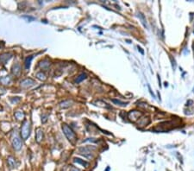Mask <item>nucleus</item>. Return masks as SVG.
Listing matches in <instances>:
<instances>
[{
	"label": "nucleus",
	"mask_w": 194,
	"mask_h": 171,
	"mask_svg": "<svg viewBox=\"0 0 194 171\" xmlns=\"http://www.w3.org/2000/svg\"><path fill=\"white\" fill-rule=\"evenodd\" d=\"M62 130H63L65 136L67 137V138L72 142V144H74L76 139H77V137H76L75 132L72 130V128L69 127L68 125L64 124V125H62Z\"/></svg>",
	"instance_id": "obj_1"
},
{
	"label": "nucleus",
	"mask_w": 194,
	"mask_h": 171,
	"mask_svg": "<svg viewBox=\"0 0 194 171\" xmlns=\"http://www.w3.org/2000/svg\"><path fill=\"white\" fill-rule=\"evenodd\" d=\"M30 131H31V124L30 121L28 120H25L23 123L22 128H21V137L23 139L26 140L29 135H30Z\"/></svg>",
	"instance_id": "obj_2"
},
{
	"label": "nucleus",
	"mask_w": 194,
	"mask_h": 171,
	"mask_svg": "<svg viewBox=\"0 0 194 171\" xmlns=\"http://www.w3.org/2000/svg\"><path fill=\"white\" fill-rule=\"evenodd\" d=\"M94 148H90V147H81L79 148V154L84 156L86 158H92L93 157V155H92V151L91 150H93Z\"/></svg>",
	"instance_id": "obj_3"
},
{
	"label": "nucleus",
	"mask_w": 194,
	"mask_h": 171,
	"mask_svg": "<svg viewBox=\"0 0 194 171\" xmlns=\"http://www.w3.org/2000/svg\"><path fill=\"white\" fill-rule=\"evenodd\" d=\"M11 142H12V145H13V148L16 150H20L22 149V141L20 139V137L18 136H14L11 139Z\"/></svg>",
	"instance_id": "obj_4"
},
{
	"label": "nucleus",
	"mask_w": 194,
	"mask_h": 171,
	"mask_svg": "<svg viewBox=\"0 0 194 171\" xmlns=\"http://www.w3.org/2000/svg\"><path fill=\"white\" fill-rule=\"evenodd\" d=\"M35 85V80H33L30 78L29 79H25V80H23L21 82V85L24 88L30 87H32V85Z\"/></svg>",
	"instance_id": "obj_5"
},
{
	"label": "nucleus",
	"mask_w": 194,
	"mask_h": 171,
	"mask_svg": "<svg viewBox=\"0 0 194 171\" xmlns=\"http://www.w3.org/2000/svg\"><path fill=\"white\" fill-rule=\"evenodd\" d=\"M12 57V54L11 53H4L2 54H0V62L3 64H6V62Z\"/></svg>",
	"instance_id": "obj_6"
},
{
	"label": "nucleus",
	"mask_w": 194,
	"mask_h": 171,
	"mask_svg": "<svg viewBox=\"0 0 194 171\" xmlns=\"http://www.w3.org/2000/svg\"><path fill=\"white\" fill-rule=\"evenodd\" d=\"M7 162H8V165L9 167L13 169V168H16L18 165V163L17 162V160L13 157V156H9L7 158Z\"/></svg>",
	"instance_id": "obj_7"
},
{
	"label": "nucleus",
	"mask_w": 194,
	"mask_h": 171,
	"mask_svg": "<svg viewBox=\"0 0 194 171\" xmlns=\"http://www.w3.org/2000/svg\"><path fill=\"white\" fill-rule=\"evenodd\" d=\"M128 119H130L131 120H136L139 118L140 116V113L136 111H130L128 114Z\"/></svg>",
	"instance_id": "obj_8"
},
{
	"label": "nucleus",
	"mask_w": 194,
	"mask_h": 171,
	"mask_svg": "<svg viewBox=\"0 0 194 171\" xmlns=\"http://www.w3.org/2000/svg\"><path fill=\"white\" fill-rule=\"evenodd\" d=\"M36 142H41L42 140L43 139V131L42 129H37L36 131Z\"/></svg>",
	"instance_id": "obj_9"
},
{
	"label": "nucleus",
	"mask_w": 194,
	"mask_h": 171,
	"mask_svg": "<svg viewBox=\"0 0 194 171\" xmlns=\"http://www.w3.org/2000/svg\"><path fill=\"white\" fill-rule=\"evenodd\" d=\"M21 72V66L18 63H16L12 67V74L15 75H18Z\"/></svg>",
	"instance_id": "obj_10"
},
{
	"label": "nucleus",
	"mask_w": 194,
	"mask_h": 171,
	"mask_svg": "<svg viewBox=\"0 0 194 171\" xmlns=\"http://www.w3.org/2000/svg\"><path fill=\"white\" fill-rule=\"evenodd\" d=\"M0 81L4 85H9L11 82V78L10 76H4L2 78H0Z\"/></svg>",
	"instance_id": "obj_11"
},
{
	"label": "nucleus",
	"mask_w": 194,
	"mask_h": 171,
	"mask_svg": "<svg viewBox=\"0 0 194 171\" xmlns=\"http://www.w3.org/2000/svg\"><path fill=\"white\" fill-rule=\"evenodd\" d=\"M74 162H76V163H79V164H80V165H82V166H84V167H85V168H87L88 166H89V162H85V161H84V160H81V159H79V158H74Z\"/></svg>",
	"instance_id": "obj_12"
},
{
	"label": "nucleus",
	"mask_w": 194,
	"mask_h": 171,
	"mask_svg": "<svg viewBox=\"0 0 194 171\" xmlns=\"http://www.w3.org/2000/svg\"><path fill=\"white\" fill-rule=\"evenodd\" d=\"M15 117H16L17 119L21 120V119H23L25 117V114H24V112L22 111H17L15 112Z\"/></svg>",
	"instance_id": "obj_13"
},
{
	"label": "nucleus",
	"mask_w": 194,
	"mask_h": 171,
	"mask_svg": "<svg viewBox=\"0 0 194 171\" xmlns=\"http://www.w3.org/2000/svg\"><path fill=\"white\" fill-rule=\"evenodd\" d=\"M72 104H73V101H72V100H64L63 102L60 103V107L67 108V107L71 106Z\"/></svg>",
	"instance_id": "obj_14"
},
{
	"label": "nucleus",
	"mask_w": 194,
	"mask_h": 171,
	"mask_svg": "<svg viewBox=\"0 0 194 171\" xmlns=\"http://www.w3.org/2000/svg\"><path fill=\"white\" fill-rule=\"evenodd\" d=\"M33 58H34V56H33V55H30V56L27 57V58L25 59V68H27V69L29 68L31 61L33 60Z\"/></svg>",
	"instance_id": "obj_15"
},
{
	"label": "nucleus",
	"mask_w": 194,
	"mask_h": 171,
	"mask_svg": "<svg viewBox=\"0 0 194 171\" xmlns=\"http://www.w3.org/2000/svg\"><path fill=\"white\" fill-rule=\"evenodd\" d=\"M85 79H86V74H81L80 75H79V77H77L75 81H76V83H79V82H81L82 80H84Z\"/></svg>",
	"instance_id": "obj_16"
},
{
	"label": "nucleus",
	"mask_w": 194,
	"mask_h": 171,
	"mask_svg": "<svg viewBox=\"0 0 194 171\" xmlns=\"http://www.w3.org/2000/svg\"><path fill=\"white\" fill-rule=\"evenodd\" d=\"M36 77H37L39 80H46V75H45L44 73H42V72L37 73V74H36Z\"/></svg>",
	"instance_id": "obj_17"
},
{
	"label": "nucleus",
	"mask_w": 194,
	"mask_h": 171,
	"mask_svg": "<svg viewBox=\"0 0 194 171\" xmlns=\"http://www.w3.org/2000/svg\"><path fill=\"white\" fill-rule=\"evenodd\" d=\"M40 66H41L42 68H48L50 66V62H48V61H43V62H41Z\"/></svg>",
	"instance_id": "obj_18"
},
{
	"label": "nucleus",
	"mask_w": 194,
	"mask_h": 171,
	"mask_svg": "<svg viewBox=\"0 0 194 171\" xmlns=\"http://www.w3.org/2000/svg\"><path fill=\"white\" fill-rule=\"evenodd\" d=\"M112 102H114L115 104L119 105H121V106H125V105L128 104V103H124V102H122V101L117 100V99H112Z\"/></svg>",
	"instance_id": "obj_19"
},
{
	"label": "nucleus",
	"mask_w": 194,
	"mask_h": 171,
	"mask_svg": "<svg viewBox=\"0 0 194 171\" xmlns=\"http://www.w3.org/2000/svg\"><path fill=\"white\" fill-rule=\"evenodd\" d=\"M139 17H140V18H141V20L142 21V24L144 25V27L145 28H147V23H146V20H145V17H144V16L142 14V13H139V15H138Z\"/></svg>",
	"instance_id": "obj_20"
},
{
	"label": "nucleus",
	"mask_w": 194,
	"mask_h": 171,
	"mask_svg": "<svg viewBox=\"0 0 194 171\" xmlns=\"http://www.w3.org/2000/svg\"><path fill=\"white\" fill-rule=\"evenodd\" d=\"M70 171H81V170L79 169V168H75V167H72L71 169H70Z\"/></svg>",
	"instance_id": "obj_21"
},
{
	"label": "nucleus",
	"mask_w": 194,
	"mask_h": 171,
	"mask_svg": "<svg viewBox=\"0 0 194 171\" xmlns=\"http://www.w3.org/2000/svg\"><path fill=\"white\" fill-rule=\"evenodd\" d=\"M23 18H26V19H28V20H34V19H35L34 17H26V16H24V17H23Z\"/></svg>",
	"instance_id": "obj_22"
},
{
	"label": "nucleus",
	"mask_w": 194,
	"mask_h": 171,
	"mask_svg": "<svg viewBox=\"0 0 194 171\" xmlns=\"http://www.w3.org/2000/svg\"><path fill=\"white\" fill-rule=\"evenodd\" d=\"M138 49H139V50H140V51H141V53H142V54H144V52H143V51H142V48H141V47H139V46H138Z\"/></svg>",
	"instance_id": "obj_23"
},
{
	"label": "nucleus",
	"mask_w": 194,
	"mask_h": 171,
	"mask_svg": "<svg viewBox=\"0 0 194 171\" xmlns=\"http://www.w3.org/2000/svg\"><path fill=\"white\" fill-rule=\"evenodd\" d=\"M1 110H2V107H1V106H0V111H1Z\"/></svg>",
	"instance_id": "obj_24"
}]
</instances>
